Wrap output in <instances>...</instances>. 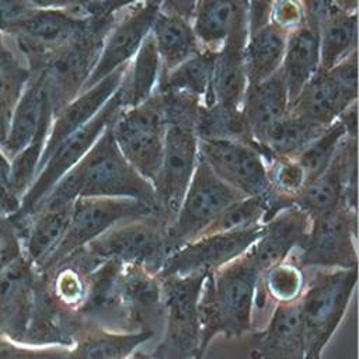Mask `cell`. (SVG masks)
I'll list each match as a JSON object with an SVG mask.
<instances>
[{"instance_id":"obj_47","label":"cell","mask_w":359,"mask_h":359,"mask_svg":"<svg viewBox=\"0 0 359 359\" xmlns=\"http://www.w3.org/2000/svg\"><path fill=\"white\" fill-rule=\"evenodd\" d=\"M158 6L160 11L165 14L192 20L198 6V0H158Z\"/></svg>"},{"instance_id":"obj_22","label":"cell","mask_w":359,"mask_h":359,"mask_svg":"<svg viewBox=\"0 0 359 359\" xmlns=\"http://www.w3.org/2000/svg\"><path fill=\"white\" fill-rule=\"evenodd\" d=\"M250 359H304L306 344L299 300L276 304L264 328L252 331Z\"/></svg>"},{"instance_id":"obj_24","label":"cell","mask_w":359,"mask_h":359,"mask_svg":"<svg viewBox=\"0 0 359 359\" xmlns=\"http://www.w3.org/2000/svg\"><path fill=\"white\" fill-rule=\"evenodd\" d=\"M74 201L46 196L28 219L21 234L24 257L39 269L60 243Z\"/></svg>"},{"instance_id":"obj_8","label":"cell","mask_w":359,"mask_h":359,"mask_svg":"<svg viewBox=\"0 0 359 359\" xmlns=\"http://www.w3.org/2000/svg\"><path fill=\"white\" fill-rule=\"evenodd\" d=\"M91 15L69 10L28 8L3 32L29 72L38 70L56 49L81 34Z\"/></svg>"},{"instance_id":"obj_42","label":"cell","mask_w":359,"mask_h":359,"mask_svg":"<svg viewBox=\"0 0 359 359\" xmlns=\"http://www.w3.org/2000/svg\"><path fill=\"white\" fill-rule=\"evenodd\" d=\"M65 346H35L0 334V359H65Z\"/></svg>"},{"instance_id":"obj_45","label":"cell","mask_w":359,"mask_h":359,"mask_svg":"<svg viewBox=\"0 0 359 359\" xmlns=\"http://www.w3.org/2000/svg\"><path fill=\"white\" fill-rule=\"evenodd\" d=\"M20 208V199L13 192L11 161L0 149V215L10 216Z\"/></svg>"},{"instance_id":"obj_33","label":"cell","mask_w":359,"mask_h":359,"mask_svg":"<svg viewBox=\"0 0 359 359\" xmlns=\"http://www.w3.org/2000/svg\"><path fill=\"white\" fill-rule=\"evenodd\" d=\"M161 76V62L151 34L146 36L136 55L128 63L119 94L123 108L135 107L150 98L157 88Z\"/></svg>"},{"instance_id":"obj_39","label":"cell","mask_w":359,"mask_h":359,"mask_svg":"<svg viewBox=\"0 0 359 359\" xmlns=\"http://www.w3.org/2000/svg\"><path fill=\"white\" fill-rule=\"evenodd\" d=\"M31 72L6 35L0 32V121L10 126L13 111L29 80Z\"/></svg>"},{"instance_id":"obj_2","label":"cell","mask_w":359,"mask_h":359,"mask_svg":"<svg viewBox=\"0 0 359 359\" xmlns=\"http://www.w3.org/2000/svg\"><path fill=\"white\" fill-rule=\"evenodd\" d=\"M46 196L67 201L79 196L130 198L156 209L153 185L122 156L111 125Z\"/></svg>"},{"instance_id":"obj_25","label":"cell","mask_w":359,"mask_h":359,"mask_svg":"<svg viewBox=\"0 0 359 359\" xmlns=\"http://www.w3.org/2000/svg\"><path fill=\"white\" fill-rule=\"evenodd\" d=\"M248 36V22L237 25L219 48L213 69L210 90L203 101L240 107L247 88L244 67V46Z\"/></svg>"},{"instance_id":"obj_41","label":"cell","mask_w":359,"mask_h":359,"mask_svg":"<svg viewBox=\"0 0 359 359\" xmlns=\"http://www.w3.org/2000/svg\"><path fill=\"white\" fill-rule=\"evenodd\" d=\"M348 135L346 128L341 118L327 126L314 140H311L297 156L296 158L302 164L307 184L314 180L331 161L334 157L341 140ZM349 136V135H348Z\"/></svg>"},{"instance_id":"obj_48","label":"cell","mask_w":359,"mask_h":359,"mask_svg":"<svg viewBox=\"0 0 359 359\" xmlns=\"http://www.w3.org/2000/svg\"><path fill=\"white\" fill-rule=\"evenodd\" d=\"M27 10V7L15 0H0V32L3 34L6 28Z\"/></svg>"},{"instance_id":"obj_36","label":"cell","mask_w":359,"mask_h":359,"mask_svg":"<svg viewBox=\"0 0 359 359\" xmlns=\"http://www.w3.org/2000/svg\"><path fill=\"white\" fill-rule=\"evenodd\" d=\"M216 55L217 50L203 48L170 72L161 73L156 91H178L192 94L199 97L203 104L210 90Z\"/></svg>"},{"instance_id":"obj_30","label":"cell","mask_w":359,"mask_h":359,"mask_svg":"<svg viewBox=\"0 0 359 359\" xmlns=\"http://www.w3.org/2000/svg\"><path fill=\"white\" fill-rule=\"evenodd\" d=\"M191 22L202 48L219 50L237 25L248 22V0H198Z\"/></svg>"},{"instance_id":"obj_40","label":"cell","mask_w":359,"mask_h":359,"mask_svg":"<svg viewBox=\"0 0 359 359\" xmlns=\"http://www.w3.org/2000/svg\"><path fill=\"white\" fill-rule=\"evenodd\" d=\"M266 215L268 208L262 198L244 196L220 212L216 219L201 233V236L259 227L266 220Z\"/></svg>"},{"instance_id":"obj_10","label":"cell","mask_w":359,"mask_h":359,"mask_svg":"<svg viewBox=\"0 0 359 359\" xmlns=\"http://www.w3.org/2000/svg\"><path fill=\"white\" fill-rule=\"evenodd\" d=\"M244 198L240 192L223 182L210 167L198 157V163L182 198L180 209L167 226L168 255L195 240L201 233L233 202Z\"/></svg>"},{"instance_id":"obj_27","label":"cell","mask_w":359,"mask_h":359,"mask_svg":"<svg viewBox=\"0 0 359 359\" xmlns=\"http://www.w3.org/2000/svg\"><path fill=\"white\" fill-rule=\"evenodd\" d=\"M320 69V28L318 22L306 20L287 32L286 48L280 65L290 102Z\"/></svg>"},{"instance_id":"obj_26","label":"cell","mask_w":359,"mask_h":359,"mask_svg":"<svg viewBox=\"0 0 359 359\" xmlns=\"http://www.w3.org/2000/svg\"><path fill=\"white\" fill-rule=\"evenodd\" d=\"M289 104L287 88L280 70L264 81L247 84L241 108L250 135L259 151L265 135L287 114Z\"/></svg>"},{"instance_id":"obj_17","label":"cell","mask_w":359,"mask_h":359,"mask_svg":"<svg viewBox=\"0 0 359 359\" xmlns=\"http://www.w3.org/2000/svg\"><path fill=\"white\" fill-rule=\"evenodd\" d=\"M259 234L261 226L201 236L174 250L165 258L157 276L209 273L243 255Z\"/></svg>"},{"instance_id":"obj_16","label":"cell","mask_w":359,"mask_h":359,"mask_svg":"<svg viewBox=\"0 0 359 359\" xmlns=\"http://www.w3.org/2000/svg\"><path fill=\"white\" fill-rule=\"evenodd\" d=\"M199 157L227 185L243 196H269L266 163L250 143L227 139H198Z\"/></svg>"},{"instance_id":"obj_29","label":"cell","mask_w":359,"mask_h":359,"mask_svg":"<svg viewBox=\"0 0 359 359\" xmlns=\"http://www.w3.org/2000/svg\"><path fill=\"white\" fill-rule=\"evenodd\" d=\"M153 337V331H116L87 321L65 359H125Z\"/></svg>"},{"instance_id":"obj_14","label":"cell","mask_w":359,"mask_h":359,"mask_svg":"<svg viewBox=\"0 0 359 359\" xmlns=\"http://www.w3.org/2000/svg\"><path fill=\"white\" fill-rule=\"evenodd\" d=\"M355 102L358 52L330 69H318L289 104V112L320 126H330Z\"/></svg>"},{"instance_id":"obj_31","label":"cell","mask_w":359,"mask_h":359,"mask_svg":"<svg viewBox=\"0 0 359 359\" xmlns=\"http://www.w3.org/2000/svg\"><path fill=\"white\" fill-rule=\"evenodd\" d=\"M150 34L161 62V73L170 72L203 49L195 35L191 20L165 14L160 10Z\"/></svg>"},{"instance_id":"obj_43","label":"cell","mask_w":359,"mask_h":359,"mask_svg":"<svg viewBox=\"0 0 359 359\" xmlns=\"http://www.w3.org/2000/svg\"><path fill=\"white\" fill-rule=\"evenodd\" d=\"M306 20L300 0H273L269 11V22L290 32Z\"/></svg>"},{"instance_id":"obj_34","label":"cell","mask_w":359,"mask_h":359,"mask_svg":"<svg viewBox=\"0 0 359 359\" xmlns=\"http://www.w3.org/2000/svg\"><path fill=\"white\" fill-rule=\"evenodd\" d=\"M306 286V269L290 255L258 276L254 309L264 310L268 304H285L297 302Z\"/></svg>"},{"instance_id":"obj_7","label":"cell","mask_w":359,"mask_h":359,"mask_svg":"<svg viewBox=\"0 0 359 359\" xmlns=\"http://www.w3.org/2000/svg\"><path fill=\"white\" fill-rule=\"evenodd\" d=\"M167 226L153 212L114 224L81 248L100 262L115 258L125 264H137L157 275L168 257Z\"/></svg>"},{"instance_id":"obj_50","label":"cell","mask_w":359,"mask_h":359,"mask_svg":"<svg viewBox=\"0 0 359 359\" xmlns=\"http://www.w3.org/2000/svg\"><path fill=\"white\" fill-rule=\"evenodd\" d=\"M334 6L348 13H358V0H334Z\"/></svg>"},{"instance_id":"obj_38","label":"cell","mask_w":359,"mask_h":359,"mask_svg":"<svg viewBox=\"0 0 359 359\" xmlns=\"http://www.w3.org/2000/svg\"><path fill=\"white\" fill-rule=\"evenodd\" d=\"M195 132L198 139L240 140L257 147L250 135L241 105L231 107L216 102L208 105L202 104L198 112Z\"/></svg>"},{"instance_id":"obj_15","label":"cell","mask_w":359,"mask_h":359,"mask_svg":"<svg viewBox=\"0 0 359 359\" xmlns=\"http://www.w3.org/2000/svg\"><path fill=\"white\" fill-rule=\"evenodd\" d=\"M358 137L345 136L328 165L296 196L294 205L310 219L339 208L356 210Z\"/></svg>"},{"instance_id":"obj_37","label":"cell","mask_w":359,"mask_h":359,"mask_svg":"<svg viewBox=\"0 0 359 359\" xmlns=\"http://www.w3.org/2000/svg\"><path fill=\"white\" fill-rule=\"evenodd\" d=\"M325 128L287 111L265 135L261 144L262 156L265 161L272 156L296 157Z\"/></svg>"},{"instance_id":"obj_23","label":"cell","mask_w":359,"mask_h":359,"mask_svg":"<svg viewBox=\"0 0 359 359\" xmlns=\"http://www.w3.org/2000/svg\"><path fill=\"white\" fill-rule=\"evenodd\" d=\"M36 271L22 255L0 271V334L22 342L32 311Z\"/></svg>"},{"instance_id":"obj_13","label":"cell","mask_w":359,"mask_h":359,"mask_svg":"<svg viewBox=\"0 0 359 359\" xmlns=\"http://www.w3.org/2000/svg\"><path fill=\"white\" fill-rule=\"evenodd\" d=\"M198 135L194 125L165 123L161 163L153 181L154 213L167 224L175 217L198 163Z\"/></svg>"},{"instance_id":"obj_1","label":"cell","mask_w":359,"mask_h":359,"mask_svg":"<svg viewBox=\"0 0 359 359\" xmlns=\"http://www.w3.org/2000/svg\"><path fill=\"white\" fill-rule=\"evenodd\" d=\"M259 273L252 257L245 251L206 275L198 302L201 341L195 359H205L213 338H237L252 330Z\"/></svg>"},{"instance_id":"obj_9","label":"cell","mask_w":359,"mask_h":359,"mask_svg":"<svg viewBox=\"0 0 359 359\" xmlns=\"http://www.w3.org/2000/svg\"><path fill=\"white\" fill-rule=\"evenodd\" d=\"M111 130L126 161L153 184L165 136V121L157 93L135 107L122 108L111 123Z\"/></svg>"},{"instance_id":"obj_44","label":"cell","mask_w":359,"mask_h":359,"mask_svg":"<svg viewBox=\"0 0 359 359\" xmlns=\"http://www.w3.org/2000/svg\"><path fill=\"white\" fill-rule=\"evenodd\" d=\"M21 237L8 216L0 215V271L22 257Z\"/></svg>"},{"instance_id":"obj_3","label":"cell","mask_w":359,"mask_h":359,"mask_svg":"<svg viewBox=\"0 0 359 359\" xmlns=\"http://www.w3.org/2000/svg\"><path fill=\"white\" fill-rule=\"evenodd\" d=\"M306 286L299 299L306 353L304 359H321L328 342L341 325L358 282V269H307Z\"/></svg>"},{"instance_id":"obj_18","label":"cell","mask_w":359,"mask_h":359,"mask_svg":"<svg viewBox=\"0 0 359 359\" xmlns=\"http://www.w3.org/2000/svg\"><path fill=\"white\" fill-rule=\"evenodd\" d=\"M158 10V0H143L118 13L83 90L97 84L132 60L150 34Z\"/></svg>"},{"instance_id":"obj_5","label":"cell","mask_w":359,"mask_h":359,"mask_svg":"<svg viewBox=\"0 0 359 359\" xmlns=\"http://www.w3.org/2000/svg\"><path fill=\"white\" fill-rule=\"evenodd\" d=\"M122 101L119 90L105 102V105L91 118L86 125L66 137L45 164L36 172L32 184L21 198L20 208L10 215V220L15 226L20 237L25 229V224L38 205L46 198L52 188L67 174L80 158L91 149L102 132L114 122L116 115L122 109Z\"/></svg>"},{"instance_id":"obj_51","label":"cell","mask_w":359,"mask_h":359,"mask_svg":"<svg viewBox=\"0 0 359 359\" xmlns=\"http://www.w3.org/2000/svg\"><path fill=\"white\" fill-rule=\"evenodd\" d=\"M125 359H154V358L151 356V353H146L143 351H139V348H137L129 356H126Z\"/></svg>"},{"instance_id":"obj_21","label":"cell","mask_w":359,"mask_h":359,"mask_svg":"<svg viewBox=\"0 0 359 359\" xmlns=\"http://www.w3.org/2000/svg\"><path fill=\"white\" fill-rule=\"evenodd\" d=\"M126 66L118 69L97 84L81 90L70 102H67L53 115L48 137L42 150V156L38 164V171L57 149V146L73 132H76L91 118H94L97 112L105 105V102L115 94L122 83Z\"/></svg>"},{"instance_id":"obj_4","label":"cell","mask_w":359,"mask_h":359,"mask_svg":"<svg viewBox=\"0 0 359 359\" xmlns=\"http://www.w3.org/2000/svg\"><path fill=\"white\" fill-rule=\"evenodd\" d=\"M116 15H91L81 34L50 53L35 70L41 76L53 115L83 90Z\"/></svg>"},{"instance_id":"obj_20","label":"cell","mask_w":359,"mask_h":359,"mask_svg":"<svg viewBox=\"0 0 359 359\" xmlns=\"http://www.w3.org/2000/svg\"><path fill=\"white\" fill-rule=\"evenodd\" d=\"M121 302L128 331H153L163 324L161 280L137 264L122 262Z\"/></svg>"},{"instance_id":"obj_6","label":"cell","mask_w":359,"mask_h":359,"mask_svg":"<svg viewBox=\"0 0 359 359\" xmlns=\"http://www.w3.org/2000/svg\"><path fill=\"white\" fill-rule=\"evenodd\" d=\"M206 275L160 278L163 335L151 352L154 359H195L201 341L198 302Z\"/></svg>"},{"instance_id":"obj_11","label":"cell","mask_w":359,"mask_h":359,"mask_svg":"<svg viewBox=\"0 0 359 359\" xmlns=\"http://www.w3.org/2000/svg\"><path fill=\"white\" fill-rule=\"evenodd\" d=\"M358 212L339 208L313 217L306 240L292 257L303 269L358 266Z\"/></svg>"},{"instance_id":"obj_19","label":"cell","mask_w":359,"mask_h":359,"mask_svg":"<svg viewBox=\"0 0 359 359\" xmlns=\"http://www.w3.org/2000/svg\"><path fill=\"white\" fill-rule=\"evenodd\" d=\"M310 222V216L294 203L273 213L261 226L259 237L247 250L259 272L299 250L306 240Z\"/></svg>"},{"instance_id":"obj_28","label":"cell","mask_w":359,"mask_h":359,"mask_svg":"<svg viewBox=\"0 0 359 359\" xmlns=\"http://www.w3.org/2000/svg\"><path fill=\"white\" fill-rule=\"evenodd\" d=\"M53 119V111L46 100L43 84L38 72H31L29 80L13 111L8 132L1 146L3 153L11 160L36 135L45 121Z\"/></svg>"},{"instance_id":"obj_52","label":"cell","mask_w":359,"mask_h":359,"mask_svg":"<svg viewBox=\"0 0 359 359\" xmlns=\"http://www.w3.org/2000/svg\"><path fill=\"white\" fill-rule=\"evenodd\" d=\"M90 1H93V0H90Z\"/></svg>"},{"instance_id":"obj_32","label":"cell","mask_w":359,"mask_h":359,"mask_svg":"<svg viewBox=\"0 0 359 359\" xmlns=\"http://www.w3.org/2000/svg\"><path fill=\"white\" fill-rule=\"evenodd\" d=\"M287 32L272 22L250 31L244 46V67L247 84L264 81L279 72Z\"/></svg>"},{"instance_id":"obj_46","label":"cell","mask_w":359,"mask_h":359,"mask_svg":"<svg viewBox=\"0 0 359 359\" xmlns=\"http://www.w3.org/2000/svg\"><path fill=\"white\" fill-rule=\"evenodd\" d=\"M273 0H248V32L269 22V11Z\"/></svg>"},{"instance_id":"obj_35","label":"cell","mask_w":359,"mask_h":359,"mask_svg":"<svg viewBox=\"0 0 359 359\" xmlns=\"http://www.w3.org/2000/svg\"><path fill=\"white\" fill-rule=\"evenodd\" d=\"M320 69H330L358 52V13L334 7L320 22Z\"/></svg>"},{"instance_id":"obj_49","label":"cell","mask_w":359,"mask_h":359,"mask_svg":"<svg viewBox=\"0 0 359 359\" xmlns=\"http://www.w3.org/2000/svg\"><path fill=\"white\" fill-rule=\"evenodd\" d=\"M306 17L320 22L335 6L334 0H300Z\"/></svg>"},{"instance_id":"obj_12","label":"cell","mask_w":359,"mask_h":359,"mask_svg":"<svg viewBox=\"0 0 359 359\" xmlns=\"http://www.w3.org/2000/svg\"><path fill=\"white\" fill-rule=\"evenodd\" d=\"M154 209L144 202L130 198L79 196L73 202L67 229L45 264L36 271H45L59 261L93 241L114 224L153 213Z\"/></svg>"}]
</instances>
